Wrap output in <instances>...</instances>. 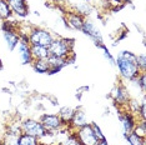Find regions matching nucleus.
<instances>
[{"instance_id": "dca6fc26", "label": "nucleus", "mask_w": 146, "mask_h": 145, "mask_svg": "<svg viewBox=\"0 0 146 145\" xmlns=\"http://www.w3.org/2000/svg\"><path fill=\"white\" fill-rule=\"evenodd\" d=\"M74 113H75V108H71V106H61L59 109L58 115L61 119V123L64 125V128H68L69 129L70 123L72 120V116H74Z\"/></svg>"}, {"instance_id": "f257e3e1", "label": "nucleus", "mask_w": 146, "mask_h": 145, "mask_svg": "<svg viewBox=\"0 0 146 145\" xmlns=\"http://www.w3.org/2000/svg\"><path fill=\"white\" fill-rule=\"evenodd\" d=\"M115 67L117 68L120 78L126 81H134L142 72L137 65V54L131 50L119 53L117 58H115Z\"/></svg>"}, {"instance_id": "1a4fd4ad", "label": "nucleus", "mask_w": 146, "mask_h": 145, "mask_svg": "<svg viewBox=\"0 0 146 145\" xmlns=\"http://www.w3.org/2000/svg\"><path fill=\"white\" fill-rule=\"evenodd\" d=\"M119 120L121 123L122 134L127 135L134 131L139 119L136 118L135 114H132L127 109H119Z\"/></svg>"}, {"instance_id": "c756f323", "label": "nucleus", "mask_w": 146, "mask_h": 145, "mask_svg": "<svg viewBox=\"0 0 146 145\" xmlns=\"http://www.w3.org/2000/svg\"><path fill=\"white\" fill-rule=\"evenodd\" d=\"M122 1H124L125 4H130V3H132V0H122Z\"/></svg>"}, {"instance_id": "cd10ccee", "label": "nucleus", "mask_w": 146, "mask_h": 145, "mask_svg": "<svg viewBox=\"0 0 146 145\" xmlns=\"http://www.w3.org/2000/svg\"><path fill=\"white\" fill-rule=\"evenodd\" d=\"M98 145H110V144L108 143V140H106V139H104V140L99 141V144H98Z\"/></svg>"}, {"instance_id": "f3484780", "label": "nucleus", "mask_w": 146, "mask_h": 145, "mask_svg": "<svg viewBox=\"0 0 146 145\" xmlns=\"http://www.w3.org/2000/svg\"><path fill=\"white\" fill-rule=\"evenodd\" d=\"M31 67L34 69V71L38 72V74H48L49 72L48 59H36V60H33Z\"/></svg>"}, {"instance_id": "4468645a", "label": "nucleus", "mask_w": 146, "mask_h": 145, "mask_svg": "<svg viewBox=\"0 0 146 145\" xmlns=\"http://www.w3.org/2000/svg\"><path fill=\"white\" fill-rule=\"evenodd\" d=\"M48 63H49L48 75H55V74H58V72H60L62 69L66 68L68 65H70V63H69L68 59L56 58V57H51V55H49Z\"/></svg>"}, {"instance_id": "a211bd4d", "label": "nucleus", "mask_w": 146, "mask_h": 145, "mask_svg": "<svg viewBox=\"0 0 146 145\" xmlns=\"http://www.w3.org/2000/svg\"><path fill=\"white\" fill-rule=\"evenodd\" d=\"M31 57L34 60L36 59H48L49 58V50L46 47H39V45H30Z\"/></svg>"}, {"instance_id": "2f4dec72", "label": "nucleus", "mask_w": 146, "mask_h": 145, "mask_svg": "<svg viewBox=\"0 0 146 145\" xmlns=\"http://www.w3.org/2000/svg\"><path fill=\"white\" fill-rule=\"evenodd\" d=\"M38 145H49V144H45V143H42V141H40V143H39Z\"/></svg>"}, {"instance_id": "a878e982", "label": "nucleus", "mask_w": 146, "mask_h": 145, "mask_svg": "<svg viewBox=\"0 0 146 145\" xmlns=\"http://www.w3.org/2000/svg\"><path fill=\"white\" fill-rule=\"evenodd\" d=\"M90 124H91L92 130H94V133H95V135H96V138H98V140H99V141H101V140L106 139L105 135H104V133H102V130H101V128L98 125V123H95V121H90Z\"/></svg>"}, {"instance_id": "6e6552de", "label": "nucleus", "mask_w": 146, "mask_h": 145, "mask_svg": "<svg viewBox=\"0 0 146 145\" xmlns=\"http://www.w3.org/2000/svg\"><path fill=\"white\" fill-rule=\"evenodd\" d=\"M82 34L86 35L88 38H90L92 43L95 44V47L100 44H104V39H102V34H101V30L96 26V24L91 19L89 18H85L84 20V24H82V28L80 30Z\"/></svg>"}, {"instance_id": "2eb2a0df", "label": "nucleus", "mask_w": 146, "mask_h": 145, "mask_svg": "<svg viewBox=\"0 0 146 145\" xmlns=\"http://www.w3.org/2000/svg\"><path fill=\"white\" fill-rule=\"evenodd\" d=\"M3 38L5 40V44L10 51H14L20 40V35H19V28L11 29V30H1Z\"/></svg>"}, {"instance_id": "393cba45", "label": "nucleus", "mask_w": 146, "mask_h": 145, "mask_svg": "<svg viewBox=\"0 0 146 145\" xmlns=\"http://www.w3.org/2000/svg\"><path fill=\"white\" fill-rule=\"evenodd\" d=\"M131 83L137 85V88L140 89L142 93H145V89H146V74L145 72H140V75H139L134 81H131Z\"/></svg>"}, {"instance_id": "bb28decb", "label": "nucleus", "mask_w": 146, "mask_h": 145, "mask_svg": "<svg viewBox=\"0 0 146 145\" xmlns=\"http://www.w3.org/2000/svg\"><path fill=\"white\" fill-rule=\"evenodd\" d=\"M137 65L140 68V70L142 72L146 71V57H145V53H140L137 54Z\"/></svg>"}, {"instance_id": "f03ea898", "label": "nucleus", "mask_w": 146, "mask_h": 145, "mask_svg": "<svg viewBox=\"0 0 146 145\" xmlns=\"http://www.w3.org/2000/svg\"><path fill=\"white\" fill-rule=\"evenodd\" d=\"M74 39L70 38H60V36H55V39L51 41V44L48 47L49 55L56 58H62V59H69L74 53Z\"/></svg>"}, {"instance_id": "0eeeda50", "label": "nucleus", "mask_w": 146, "mask_h": 145, "mask_svg": "<svg viewBox=\"0 0 146 145\" xmlns=\"http://www.w3.org/2000/svg\"><path fill=\"white\" fill-rule=\"evenodd\" d=\"M40 123L42 124L44 129L50 134H54V133H59V131L64 130V129H68V128H64V125L61 123V119L59 118L58 114H49V113H45L40 116Z\"/></svg>"}, {"instance_id": "6ab92c4d", "label": "nucleus", "mask_w": 146, "mask_h": 145, "mask_svg": "<svg viewBox=\"0 0 146 145\" xmlns=\"http://www.w3.org/2000/svg\"><path fill=\"white\" fill-rule=\"evenodd\" d=\"M13 16L14 15L8 4V0H0V20H10Z\"/></svg>"}, {"instance_id": "9d476101", "label": "nucleus", "mask_w": 146, "mask_h": 145, "mask_svg": "<svg viewBox=\"0 0 146 145\" xmlns=\"http://www.w3.org/2000/svg\"><path fill=\"white\" fill-rule=\"evenodd\" d=\"M74 131L82 145H98L99 144V140H98V138H96L94 130H92V126L90 123L84 125V126H81V128H79V129H76Z\"/></svg>"}, {"instance_id": "5701e85b", "label": "nucleus", "mask_w": 146, "mask_h": 145, "mask_svg": "<svg viewBox=\"0 0 146 145\" xmlns=\"http://www.w3.org/2000/svg\"><path fill=\"white\" fill-rule=\"evenodd\" d=\"M98 48L99 49H101V51H102V55H104V58L108 60V63L110 65H112V67H115V58H114V55L110 53V50L108 49V47H106L105 44H100V45H98Z\"/></svg>"}, {"instance_id": "423d86ee", "label": "nucleus", "mask_w": 146, "mask_h": 145, "mask_svg": "<svg viewBox=\"0 0 146 145\" xmlns=\"http://www.w3.org/2000/svg\"><path fill=\"white\" fill-rule=\"evenodd\" d=\"M110 98L112 99L115 106L117 109H126L129 101H130V99H131L127 89H126V86L122 83L115 85L114 89L111 90Z\"/></svg>"}, {"instance_id": "ddd939ff", "label": "nucleus", "mask_w": 146, "mask_h": 145, "mask_svg": "<svg viewBox=\"0 0 146 145\" xmlns=\"http://www.w3.org/2000/svg\"><path fill=\"white\" fill-rule=\"evenodd\" d=\"M89 123H90V121H89L88 115H86L84 109H82L81 106L75 108V113H74V116H72V120L70 123L69 129H70L71 131H74V130L79 129V128L84 126V125L89 124Z\"/></svg>"}, {"instance_id": "7ed1b4c3", "label": "nucleus", "mask_w": 146, "mask_h": 145, "mask_svg": "<svg viewBox=\"0 0 146 145\" xmlns=\"http://www.w3.org/2000/svg\"><path fill=\"white\" fill-rule=\"evenodd\" d=\"M20 128H21V133L35 136L36 139H39L40 141L44 139V138L52 135L44 129L40 120L34 119V118H25V119H23L20 121Z\"/></svg>"}, {"instance_id": "412c9836", "label": "nucleus", "mask_w": 146, "mask_h": 145, "mask_svg": "<svg viewBox=\"0 0 146 145\" xmlns=\"http://www.w3.org/2000/svg\"><path fill=\"white\" fill-rule=\"evenodd\" d=\"M58 145H82L80 143V140H79V138L76 136L75 131H69L68 135H66V138L62 141H60Z\"/></svg>"}, {"instance_id": "7c9ffc66", "label": "nucleus", "mask_w": 146, "mask_h": 145, "mask_svg": "<svg viewBox=\"0 0 146 145\" xmlns=\"http://www.w3.org/2000/svg\"><path fill=\"white\" fill-rule=\"evenodd\" d=\"M3 69V61H1V59H0V70Z\"/></svg>"}, {"instance_id": "9b49d317", "label": "nucleus", "mask_w": 146, "mask_h": 145, "mask_svg": "<svg viewBox=\"0 0 146 145\" xmlns=\"http://www.w3.org/2000/svg\"><path fill=\"white\" fill-rule=\"evenodd\" d=\"M8 4L11 9L13 15L18 16L20 19L28 18L30 14V8L26 0H8Z\"/></svg>"}, {"instance_id": "72a5a7b5", "label": "nucleus", "mask_w": 146, "mask_h": 145, "mask_svg": "<svg viewBox=\"0 0 146 145\" xmlns=\"http://www.w3.org/2000/svg\"><path fill=\"white\" fill-rule=\"evenodd\" d=\"M0 145H4V144H3V143H1V141H0Z\"/></svg>"}, {"instance_id": "4be33fe9", "label": "nucleus", "mask_w": 146, "mask_h": 145, "mask_svg": "<svg viewBox=\"0 0 146 145\" xmlns=\"http://www.w3.org/2000/svg\"><path fill=\"white\" fill-rule=\"evenodd\" d=\"M40 143V140L36 139L35 136L21 133V135L19 136V145H38Z\"/></svg>"}, {"instance_id": "c85d7f7f", "label": "nucleus", "mask_w": 146, "mask_h": 145, "mask_svg": "<svg viewBox=\"0 0 146 145\" xmlns=\"http://www.w3.org/2000/svg\"><path fill=\"white\" fill-rule=\"evenodd\" d=\"M54 3H56V4H61V3H64L65 0H52Z\"/></svg>"}, {"instance_id": "f8f14e48", "label": "nucleus", "mask_w": 146, "mask_h": 145, "mask_svg": "<svg viewBox=\"0 0 146 145\" xmlns=\"http://www.w3.org/2000/svg\"><path fill=\"white\" fill-rule=\"evenodd\" d=\"M64 20L66 23V26L74 29V30H81L85 18L81 14H79V13H76L75 10H72L71 9V10H69V11L68 10L65 11Z\"/></svg>"}, {"instance_id": "39448f33", "label": "nucleus", "mask_w": 146, "mask_h": 145, "mask_svg": "<svg viewBox=\"0 0 146 145\" xmlns=\"http://www.w3.org/2000/svg\"><path fill=\"white\" fill-rule=\"evenodd\" d=\"M20 35V40L18 44V54L19 59H20L23 65H31L33 63V57H31V51H30V41H29V35L26 31H19Z\"/></svg>"}, {"instance_id": "b1692460", "label": "nucleus", "mask_w": 146, "mask_h": 145, "mask_svg": "<svg viewBox=\"0 0 146 145\" xmlns=\"http://www.w3.org/2000/svg\"><path fill=\"white\" fill-rule=\"evenodd\" d=\"M134 133L137 134L141 138H146V120H137Z\"/></svg>"}, {"instance_id": "aec40b11", "label": "nucleus", "mask_w": 146, "mask_h": 145, "mask_svg": "<svg viewBox=\"0 0 146 145\" xmlns=\"http://www.w3.org/2000/svg\"><path fill=\"white\" fill-rule=\"evenodd\" d=\"M122 136H124V139L127 141L129 145H146V140L145 138H141L137 134H135L134 131L127 135H124L122 134Z\"/></svg>"}, {"instance_id": "20e7f679", "label": "nucleus", "mask_w": 146, "mask_h": 145, "mask_svg": "<svg viewBox=\"0 0 146 145\" xmlns=\"http://www.w3.org/2000/svg\"><path fill=\"white\" fill-rule=\"evenodd\" d=\"M28 35L30 45H39V47H46V48L55 39V35L50 30L40 28V26H31Z\"/></svg>"}, {"instance_id": "473e14b6", "label": "nucleus", "mask_w": 146, "mask_h": 145, "mask_svg": "<svg viewBox=\"0 0 146 145\" xmlns=\"http://www.w3.org/2000/svg\"><path fill=\"white\" fill-rule=\"evenodd\" d=\"M84 1H86V3H90V1H91V0H84Z\"/></svg>"}]
</instances>
